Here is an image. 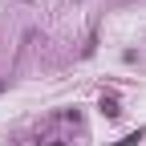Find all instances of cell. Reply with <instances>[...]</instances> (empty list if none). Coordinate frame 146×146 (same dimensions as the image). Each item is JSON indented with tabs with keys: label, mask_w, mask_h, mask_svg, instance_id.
<instances>
[{
	"label": "cell",
	"mask_w": 146,
	"mask_h": 146,
	"mask_svg": "<svg viewBox=\"0 0 146 146\" xmlns=\"http://www.w3.org/2000/svg\"><path fill=\"white\" fill-rule=\"evenodd\" d=\"M142 138H146V130H134V134H126V138H122V142H114V146H138Z\"/></svg>",
	"instance_id": "obj_2"
},
{
	"label": "cell",
	"mask_w": 146,
	"mask_h": 146,
	"mask_svg": "<svg viewBox=\"0 0 146 146\" xmlns=\"http://www.w3.org/2000/svg\"><path fill=\"white\" fill-rule=\"evenodd\" d=\"M0 89H4V85H0Z\"/></svg>",
	"instance_id": "obj_3"
},
{
	"label": "cell",
	"mask_w": 146,
	"mask_h": 146,
	"mask_svg": "<svg viewBox=\"0 0 146 146\" xmlns=\"http://www.w3.org/2000/svg\"><path fill=\"white\" fill-rule=\"evenodd\" d=\"M102 114L106 118H118L122 110H118V98H102Z\"/></svg>",
	"instance_id": "obj_1"
}]
</instances>
